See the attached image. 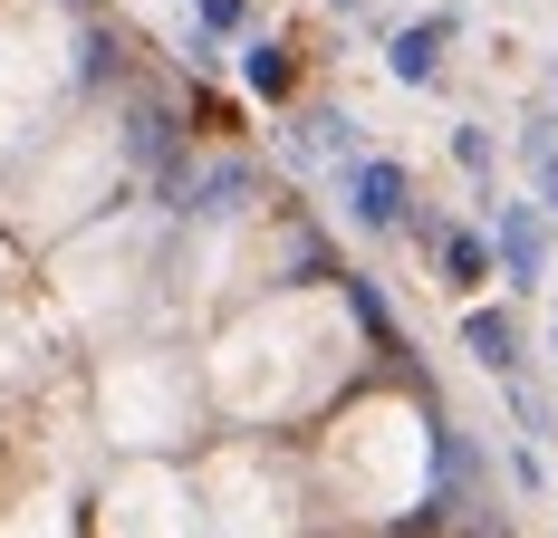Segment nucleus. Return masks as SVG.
<instances>
[{
	"mask_svg": "<svg viewBox=\"0 0 558 538\" xmlns=\"http://www.w3.org/2000/svg\"><path fill=\"white\" fill-rule=\"evenodd\" d=\"M492 260L510 289H539L549 279V212L539 203H492Z\"/></svg>",
	"mask_w": 558,
	"mask_h": 538,
	"instance_id": "obj_1",
	"label": "nucleus"
},
{
	"mask_svg": "<svg viewBox=\"0 0 558 538\" xmlns=\"http://www.w3.org/2000/svg\"><path fill=\"white\" fill-rule=\"evenodd\" d=\"M337 203H347V221H356V231H395V221H404V203H414V173H404V163H386V155H366V163H347Z\"/></svg>",
	"mask_w": 558,
	"mask_h": 538,
	"instance_id": "obj_2",
	"label": "nucleus"
},
{
	"mask_svg": "<svg viewBox=\"0 0 558 538\" xmlns=\"http://www.w3.org/2000/svg\"><path fill=\"white\" fill-rule=\"evenodd\" d=\"M462 29V10H424V20H404L386 39V77L395 87H434L444 77V39Z\"/></svg>",
	"mask_w": 558,
	"mask_h": 538,
	"instance_id": "obj_3",
	"label": "nucleus"
},
{
	"mask_svg": "<svg viewBox=\"0 0 558 538\" xmlns=\"http://www.w3.org/2000/svg\"><path fill=\"white\" fill-rule=\"evenodd\" d=\"M462 356H482L492 376H510V366H520V327H510V308H472V318H462Z\"/></svg>",
	"mask_w": 558,
	"mask_h": 538,
	"instance_id": "obj_4",
	"label": "nucleus"
},
{
	"mask_svg": "<svg viewBox=\"0 0 558 538\" xmlns=\"http://www.w3.org/2000/svg\"><path fill=\"white\" fill-rule=\"evenodd\" d=\"M241 203H251V173H241V163H222V173L183 183V203H173V212H193V221H231Z\"/></svg>",
	"mask_w": 558,
	"mask_h": 538,
	"instance_id": "obj_5",
	"label": "nucleus"
},
{
	"mask_svg": "<svg viewBox=\"0 0 558 538\" xmlns=\"http://www.w3.org/2000/svg\"><path fill=\"white\" fill-rule=\"evenodd\" d=\"M520 155H530V183H539L530 203L558 212V115H530V125H520Z\"/></svg>",
	"mask_w": 558,
	"mask_h": 538,
	"instance_id": "obj_6",
	"label": "nucleus"
},
{
	"mask_svg": "<svg viewBox=\"0 0 558 538\" xmlns=\"http://www.w3.org/2000/svg\"><path fill=\"white\" fill-rule=\"evenodd\" d=\"M241 87H260V97H289V49H279V39H251V49H241Z\"/></svg>",
	"mask_w": 558,
	"mask_h": 538,
	"instance_id": "obj_7",
	"label": "nucleus"
},
{
	"mask_svg": "<svg viewBox=\"0 0 558 538\" xmlns=\"http://www.w3.org/2000/svg\"><path fill=\"white\" fill-rule=\"evenodd\" d=\"M452 163H462L472 183H492V163H501V145H492L482 125H452Z\"/></svg>",
	"mask_w": 558,
	"mask_h": 538,
	"instance_id": "obj_8",
	"label": "nucleus"
},
{
	"mask_svg": "<svg viewBox=\"0 0 558 538\" xmlns=\"http://www.w3.org/2000/svg\"><path fill=\"white\" fill-rule=\"evenodd\" d=\"M434 241H444V269H452V279H482V269H492V241H472V231H434Z\"/></svg>",
	"mask_w": 558,
	"mask_h": 538,
	"instance_id": "obj_9",
	"label": "nucleus"
},
{
	"mask_svg": "<svg viewBox=\"0 0 558 538\" xmlns=\"http://www.w3.org/2000/svg\"><path fill=\"white\" fill-rule=\"evenodd\" d=\"M337 289H347V308H356V327H366V337H386V298H376L356 269H337Z\"/></svg>",
	"mask_w": 558,
	"mask_h": 538,
	"instance_id": "obj_10",
	"label": "nucleus"
},
{
	"mask_svg": "<svg viewBox=\"0 0 558 538\" xmlns=\"http://www.w3.org/2000/svg\"><path fill=\"white\" fill-rule=\"evenodd\" d=\"M193 10H203V29H213V39H231V29L251 20V0H193Z\"/></svg>",
	"mask_w": 558,
	"mask_h": 538,
	"instance_id": "obj_11",
	"label": "nucleus"
},
{
	"mask_svg": "<svg viewBox=\"0 0 558 538\" xmlns=\"http://www.w3.org/2000/svg\"><path fill=\"white\" fill-rule=\"evenodd\" d=\"M328 10H337V20H356V10H366V0H328Z\"/></svg>",
	"mask_w": 558,
	"mask_h": 538,
	"instance_id": "obj_12",
	"label": "nucleus"
},
{
	"mask_svg": "<svg viewBox=\"0 0 558 538\" xmlns=\"http://www.w3.org/2000/svg\"><path fill=\"white\" fill-rule=\"evenodd\" d=\"M549 346H558V337H549Z\"/></svg>",
	"mask_w": 558,
	"mask_h": 538,
	"instance_id": "obj_13",
	"label": "nucleus"
}]
</instances>
